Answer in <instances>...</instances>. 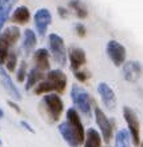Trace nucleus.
I'll return each mask as SVG.
<instances>
[{"instance_id":"21","label":"nucleus","mask_w":143,"mask_h":147,"mask_svg":"<svg viewBox=\"0 0 143 147\" xmlns=\"http://www.w3.org/2000/svg\"><path fill=\"white\" fill-rule=\"evenodd\" d=\"M68 5H70V8L74 11V13L76 15V18H79V19H86L88 16L87 5L82 0H70Z\"/></svg>"},{"instance_id":"1","label":"nucleus","mask_w":143,"mask_h":147,"mask_svg":"<svg viewBox=\"0 0 143 147\" xmlns=\"http://www.w3.org/2000/svg\"><path fill=\"white\" fill-rule=\"evenodd\" d=\"M58 130L70 147H80L84 142L86 130L83 127L79 112L74 107L66 111V120L59 123Z\"/></svg>"},{"instance_id":"12","label":"nucleus","mask_w":143,"mask_h":147,"mask_svg":"<svg viewBox=\"0 0 143 147\" xmlns=\"http://www.w3.org/2000/svg\"><path fill=\"white\" fill-rule=\"evenodd\" d=\"M0 84L3 86V88L5 90V92H7L9 96L13 98L16 102L22 100V94H20V91L15 86L13 80L11 79L9 72H8V71L4 68V66H1V64H0Z\"/></svg>"},{"instance_id":"24","label":"nucleus","mask_w":143,"mask_h":147,"mask_svg":"<svg viewBox=\"0 0 143 147\" xmlns=\"http://www.w3.org/2000/svg\"><path fill=\"white\" fill-rule=\"evenodd\" d=\"M27 68H28V64L26 60H22L20 64H18V68H16V80L19 83H23L26 80V76H27Z\"/></svg>"},{"instance_id":"19","label":"nucleus","mask_w":143,"mask_h":147,"mask_svg":"<svg viewBox=\"0 0 143 147\" xmlns=\"http://www.w3.org/2000/svg\"><path fill=\"white\" fill-rule=\"evenodd\" d=\"M43 78H44V74L42 72V71H39L38 68H31V70L27 72V76H26V83H24V88L27 90H32L34 87H35L36 84H38L39 82L42 80Z\"/></svg>"},{"instance_id":"27","label":"nucleus","mask_w":143,"mask_h":147,"mask_svg":"<svg viewBox=\"0 0 143 147\" xmlns=\"http://www.w3.org/2000/svg\"><path fill=\"white\" fill-rule=\"evenodd\" d=\"M20 126H22V127H23L24 130H27V131L32 132V134L35 132V128L32 127V126H31L30 123H28V122H26V120H20Z\"/></svg>"},{"instance_id":"25","label":"nucleus","mask_w":143,"mask_h":147,"mask_svg":"<svg viewBox=\"0 0 143 147\" xmlns=\"http://www.w3.org/2000/svg\"><path fill=\"white\" fill-rule=\"evenodd\" d=\"M74 75H75V78H76L79 82H87V79H90V72L87 70H83V68L75 71Z\"/></svg>"},{"instance_id":"15","label":"nucleus","mask_w":143,"mask_h":147,"mask_svg":"<svg viewBox=\"0 0 143 147\" xmlns=\"http://www.w3.org/2000/svg\"><path fill=\"white\" fill-rule=\"evenodd\" d=\"M32 60L35 64V68H38L39 71H50L51 63H50V52L47 48H38L34 51L32 54Z\"/></svg>"},{"instance_id":"26","label":"nucleus","mask_w":143,"mask_h":147,"mask_svg":"<svg viewBox=\"0 0 143 147\" xmlns=\"http://www.w3.org/2000/svg\"><path fill=\"white\" fill-rule=\"evenodd\" d=\"M75 32H76L78 36H80V38H84L87 35V30H86V26L82 23H76L75 24Z\"/></svg>"},{"instance_id":"4","label":"nucleus","mask_w":143,"mask_h":147,"mask_svg":"<svg viewBox=\"0 0 143 147\" xmlns=\"http://www.w3.org/2000/svg\"><path fill=\"white\" fill-rule=\"evenodd\" d=\"M43 106H44V110H46L51 123L59 122L63 111H64V103H63L62 98L59 96V94H46L43 96Z\"/></svg>"},{"instance_id":"16","label":"nucleus","mask_w":143,"mask_h":147,"mask_svg":"<svg viewBox=\"0 0 143 147\" xmlns=\"http://www.w3.org/2000/svg\"><path fill=\"white\" fill-rule=\"evenodd\" d=\"M36 43H38L36 32L31 28H26L23 32V42H22V50H23V54L26 55V58L35 51Z\"/></svg>"},{"instance_id":"5","label":"nucleus","mask_w":143,"mask_h":147,"mask_svg":"<svg viewBox=\"0 0 143 147\" xmlns=\"http://www.w3.org/2000/svg\"><path fill=\"white\" fill-rule=\"evenodd\" d=\"M71 99L74 103V109L78 112L80 111L82 114L88 116L91 114V107H92V98L84 88L79 87L78 84H72L71 87Z\"/></svg>"},{"instance_id":"14","label":"nucleus","mask_w":143,"mask_h":147,"mask_svg":"<svg viewBox=\"0 0 143 147\" xmlns=\"http://www.w3.org/2000/svg\"><path fill=\"white\" fill-rule=\"evenodd\" d=\"M98 94H99V96H101L106 109L114 110L116 107V95L114 92V90L106 82H101L98 84Z\"/></svg>"},{"instance_id":"23","label":"nucleus","mask_w":143,"mask_h":147,"mask_svg":"<svg viewBox=\"0 0 143 147\" xmlns=\"http://www.w3.org/2000/svg\"><path fill=\"white\" fill-rule=\"evenodd\" d=\"M130 134L127 130H119L115 135V146L116 147H130Z\"/></svg>"},{"instance_id":"10","label":"nucleus","mask_w":143,"mask_h":147,"mask_svg":"<svg viewBox=\"0 0 143 147\" xmlns=\"http://www.w3.org/2000/svg\"><path fill=\"white\" fill-rule=\"evenodd\" d=\"M52 23V15H51L50 9L47 8H39L38 11L34 13V24H35V30L39 36H46L47 30Z\"/></svg>"},{"instance_id":"2","label":"nucleus","mask_w":143,"mask_h":147,"mask_svg":"<svg viewBox=\"0 0 143 147\" xmlns=\"http://www.w3.org/2000/svg\"><path fill=\"white\" fill-rule=\"evenodd\" d=\"M67 88V75L62 68L47 71L46 76L34 87L35 95H46V94H63Z\"/></svg>"},{"instance_id":"31","label":"nucleus","mask_w":143,"mask_h":147,"mask_svg":"<svg viewBox=\"0 0 143 147\" xmlns=\"http://www.w3.org/2000/svg\"><path fill=\"white\" fill-rule=\"evenodd\" d=\"M0 146H3V140L0 139Z\"/></svg>"},{"instance_id":"32","label":"nucleus","mask_w":143,"mask_h":147,"mask_svg":"<svg viewBox=\"0 0 143 147\" xmlns=\"http://www.w3.org/2000/svg\"><path fill=\"white\" fill-rule=\"evenodd\" d=\"M139 146H140V147H143V143H140V144H139Z\"/></svg>"},{"instance_id":"22","label":"nucleus","mask_w":143,"mask_h":147,"mask_svg":"<svg viewBox=\"0 0 143 147\" xmlns=\"http://www.w3.org/2000/svg\"><path fill=\"white\" fill-rule=\"evenodd\" d=\"M18 63H19V58H18V54L15 51H9L5 62H4V68L8 71V72H15L16 68H18Z\"/></svg>"},{"instance_id":"11","label":"nucleus","mask_w":143,"mask_h":147,"mask_svg":"<svg viewBox=\"0 0 143 147\" xmlns=\"http://www.w3.org/2000/svg\"><path fill=\"white\" fill-rule=\"evenodd\" d=\"M67 60H70V68L72 72L80 70L87 62L86 51L78 46H71L67 51Z\"/></svg>"},{"instance_id":"17","label":"nucleus","mask_w":143,"mask_h":147,"mask_svg":"<svg viewBox=\"0 0 143 147\" xmlns=\"http://www.w3.org/2000/svg\"><path fill=\"white\" fill-rule=\"evenodd\" d=\"M11 20L13 24H19V26H24L31 20V12L26 5H19L13 9L11 15Z\"/></svg>"},{"instance_id":"3","label":"nucleus","mask_w":143,"mask_h":147,"mask_svg":"<svg viewBox=\"0 0 143 147\" xmlns=\"http://www.w3.org/2000/svg\"><path fill=\"white\" fill-rule=\"evenodd\" d=\"M22 38V31L18 26H9L5 27L0 32V64L4 66V62L7 59L12 47Z\"/></svg>"},{"instance_id":"6","label":"nucleus","mask_w":143,"mask_h":147,"mask_svg":"<svg viewBox=\"0 0 143 147\" xmlns=\"http://www.w3.org/2000/svg\"><path fill=\"white\" fill-rule=\"evenodd\" d=\"M48 50L52 55L54 60L59 64V67H64L67 64V48L64 44V39L58 34L48 35Z\"/></svg>"},{"instance_id":"8","label":"nucleus","mask_w":143,"mask_h":147,"mask_svg":"<svg viewBox=\"0 0 143 147\" xmlns=\"http://www.w3.org/2000/svg\"><path fill=\"white\" fill-rule=\"evenodd\" d=\"M94 115H95V122H96L99 131H101L99 134H101L102 139L105 140V143L108 144L112 139V135H114V123L105 114V111H102L99 107H95Z\"/></svg>"},{"instance_id":"30","label":"nucleus","mask_w":143,"mask_h":147,"mask_svg":"<svg viewBox=\"0 0 143 147\" xmlns=\"http://www.w3.org/2000/svg\"><path fill=\"white\" fill-rule=\"evenodd\" d=\"M3 116H4V111L0 109V120H1V118H3Z\"/></svg>"},{"instance_id":"7","label":"nucleus","mask_w":143,"mask_h":147,"mask_svg":"<svg viewBox=\"0 0 143 147\" xmlns=\"http://www.w3.org/2000/svg\"><path fill=\"white\" fill-rule=\"evenodd\" d=\"M123 118L127 123V131L130 134V139L132 140L134 146H139L140 144V122L139 118L136 115V112L128 107H123Z\"/></svg>"},{"instance_id":"13","label":"nucleus","mask_w":143,"mask_h":147,"mask_svg":"<svg viewBox=\"0 0 143 147\" xmlns=\"http://www.w3.org/2000/svg\"><path fill=\"white\" fill-rule=\"evenodd\" d=\"M123 68H122V74L123 78L130 83H135L138 82L143 74V66L142 63L138 60H130V62H124Z\"/></svg>"},{"instance_id":"9","label":"nucleus","mask_w":143,"mask_h":147,"mask_svg":"<svg viewBox=\"0 0 143 147\" xmlns=\"http://www.w3.org/2000/svg\"><path fill=\"white\" fill-rule=\"evenodd\" d=\"M106 54L110 58V60L114 63V66L122 67L126 62L127 51L122 43L116 42V40H110L106 46Z\"/></svg>"},{"instance_id":"29","label":"nucleus","mask_w":143,"mask_h":147,"mask_svg":"<svg viewBox=\"0 0 143 147\" xmlns=\"http://www.w3.org/2000/svg\"><path fill=\"white\" fill-rule=\"evenodd\" d=\"M58 13L60 15L62 19H67V16H68V9L64 7H58Z\"/></svg>"},{"instance_id":"18","label":"nucleus","mask_w":143,"mask_h":147,"mask_svg":"<svg viewBox=\"0 0 143 147\" xmlns=\"http://www.w3.org/2000/svg\"><path fill=\"white\" fill-rule=\"evenodd\" d=\"M13 3H15V0H0V32L4 30V26L11 15Z\"/></svg>"},{"instance_id":"20","label":"nucleus","mask_w":143,"mask_h":147,"mask_svg":"<svg viewBox=\"0 0 143 147\" xmlns=\"http://www.w3.org/2000/svg\"><path fill=\"white\" fill-rule=\"evenodd\" d=\"M84 147H102V136L95 128H88L84 135Z\"/></svg>"},{"instance_id":"28","label":"nucleus","mask_w":143,"mask_h":147,"mask_svg":"<svg viewBox=\"0 0 143 147\" xmlns=\"http://www.w3.org/2000/svg\"><path fill=\"white\" fill-rule=\"evenodd\" d=\"M7 103H8V106H9V107H11V109L13 110V111L18 112V114H20V112H22V109H20V106L18 105L16 102H13V100H8Z\"/></svg>"}]
</instances>
